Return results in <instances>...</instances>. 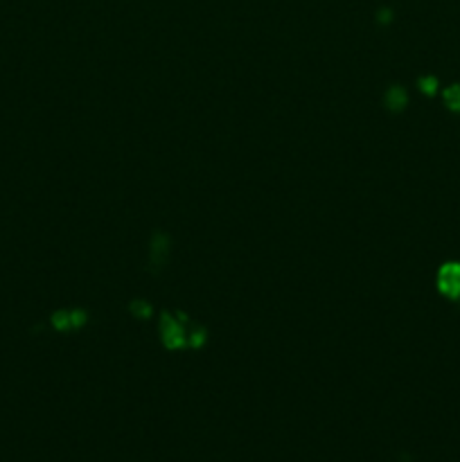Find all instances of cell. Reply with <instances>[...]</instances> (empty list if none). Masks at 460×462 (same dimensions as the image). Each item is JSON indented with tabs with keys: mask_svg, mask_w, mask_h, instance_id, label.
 <instances>
[{
	"mask_svg": "<svg viewBox=\"0 0 460 462\" xmlns=\"http://www.w3.org/2000/svg\"><path fill=\"white\" fill-rule=\"evenodd\" d=\"M162 338H165V343L170 347H180L185 343L180 325H176V320L167 319V316H165V320H162Z\"/></svg>",
	"mask_w": 460,
	"mask_h": 462,
	"instance_id": "cell-2",
	"label": "cell"
},
{
	"mask_svg": "<svg viewBox=\"0 0 460 462\" xmlns=\"http://www.w3.org/2000/svg\"><path fill=\"white\" fill-rule=\"evenodd\" d=\"M440 289L446 296H455L460 291V266L449 264L440 273Z\"/></svg>",
	"mask_w": 460,
	"mask_h": 462,
	"instance_id": "cell-1",
	"label": "cell"
}]
</instances>
